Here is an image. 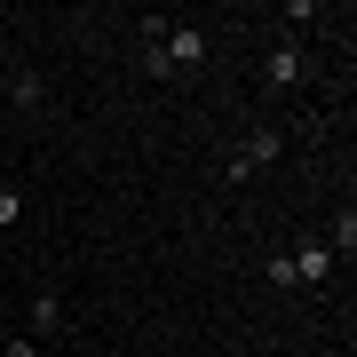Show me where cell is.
Returning a JSON list of instances; mask_svg holds the SVG:
<instances>
[{
  "mask_svg": "<svg viewBox=\"0 0 357 357\" xmlns=\"http://www.w3.org/2000/svg\"><path fill=\"white\" fill-rule=\"evenodd\" d=\"M278 151H286V135H278V128H255V135L238 143V151H230V167H222V183H246V175H255V167H270Z\"/></svg>",
  "mask_w": 357,
  "mask_h": 357,
  "instance_id": "cell-1",
  "label": "cell"
},
{
  "mask_svg": "<svg viewBox=\"0 0 357 357\" xmlns=\"http://www.w3.org/2000/svg\"><path fill=\"white\" fill-rule=\"evenodd\" d=\"M24 333H32V342H56V333H64V294H56V286H40V294H32Z\"/></svg>",
  "mask_w": 357,
  "mask_h": 357,
  "instance_id": "cell-2",
  "label": "cell"
},
{
  "mask_svg": "<svg viewBox=\"0 0 357 357\" xmlns=\"http://www.w3.org/2000/svg\"><path fill=\"white\" fill-rule=\"evenodd\" d=\"M302 72H310V64H302V48H294V40H278V48L262 56V79H270V88H302Z\"/></svg>",
  "mask_w": 357,
  "mask_h": 357,
  "instance_id": "cell-3",
  "label": "cell"
},
{
  "mask_svg": "<svg viewBox=\"0 0 357 357\" xmlns=\"http://www.w3.org/2000/svg\"><path fill=\"white\" fill-rule=\"evenodd\" d=\"M286 270H294V286H326V278H333L326 238H318V246H302V255H286Z\"/></svg>",
  "mask_w": 357,
  "mask_h": 357,
  "instance_id": "cell-4",
  "label": "cell"
},
{
  "mask_svg": "<svg viewBox=\"0 0 357 357\" xmlns=\"http://www.w3.org/2000/svg\"><path fill=\"white\" fill-rule=\"evenodd\" d=\"M40 96H48L40 72H8V103H16V112H40Z\"/></svg>",
  "mask_w": 357,
  "mask_h": 357,
  "instance_id": "cell-5",
  "label": "cell"
},
{
  "mask_svg": "<svg viewBox=\"0 0 357 357\" xmlns=\"http://www.w3.org/2000/svg\"><path fill=\"white\" fill-rule=\"evenodd\" d=\"M278 16H286V24H294V32H310V24H318V16H326V8H318V0H286V8H278Z\"/></svg>",
  "mask_w": 357,
  "mask_h": 357,
  "instance_id": "cell-6",
  "label": "cell"
},
{
  "mask_svg": "<svg viewBox=\"0 0 357 357\" xmlns=\"http://www.w3.org/2000/svg\"><path fill=\"white\" fill-rule=\"evenodd\" d=\"M0 357H48V342H32V333H0Z\"/></svg>",
  "mask_w": 357,
  "mask_h": 357,
  "instance_id": "cell-7",
  "label": "cell"
},
{
  "mask_svg": "<svg viewBox=\"0 0 357 357\" xmlns=\"http://www.w3.org/2000/svg\"><path fill=\"white\" fill-rule=\"evenodd\" d=\"M8 222H24V191H16V183H0V230Z\"/></svg>",
  "mask_w": 357,
  "mask_h": 357,
  "instance_id": "cell-8",
  "label": "cell"
},
{
  "mask_svg": "<svg viewBox=\"0 0 357 357\" xmlns=\"http://www.w3.org/2000/svg\"><path fill=\"white\" fill-rule=\"evenodd\" d=\"M64 357H96V349H64Z\"/></svg>",
  "mask_w": 357,
  "mask_h": 357,
  "instance_id": "cell-9",
  "label": "cell"
}]
</instances>
